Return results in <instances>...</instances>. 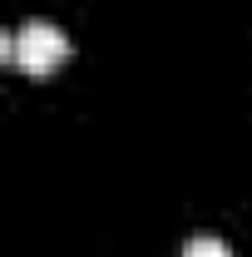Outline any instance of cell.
Returning a JSON list of instances; mask_svg holds the SVG:
<instances>
[{
  "instance_id": "obj_1",
  "label": "cell",
  "mask_w": 252,
  "mask_h": 257,
  "mask_svg": "<svg viewBox=\"0 0 252 257\" xmlns=\"http://www.w3.org/2000/svg\"><path fill=\"white\" fill-rule=\"evenodd\" d=\"M64 60H69V40H64L60 25H50V20H30L25 30L15 35V64H20L25 74H35V79L55 74Z\"/></svg>"
},
{
  "instance_id": "obj_2",
  "label": "cell",
  "mask_w": 252,
  "mask_h": 257,
  "mask_svg": "<svg viewBox=\"0 0 252 257\" xmlns=\"http://www.w3.org/2000/svg\"><path fill=\"white\" fill-rule=\"evenodd\" d=\"M178 257H232V247L222 237H193V242H183Z\"/></svg>"
},
{
  "instance_id": "obj_3",
  "label": "cell",
  "mask_w": 252,
  "mask_h": 257,
  "mask_svg": "<svg viewBox=\"0 0 252 257\" xmlns=\"http://www.w3.org/2000/svg\"><path fill=\"white\" fill-rule=\"evenodd\" d=\"M10 55H15V40H10V35H5V30H0V64H5V60H10Z\"/></svg>"
}]
</instances>
